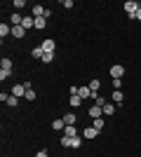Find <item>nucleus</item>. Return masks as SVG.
Segmentation results:
<instances>
[{
	"instance_id": "obj_1",
	"label": "nucleus",
	"mask_w": 141,
	"mask_h": 157,
	"mask_svg": "<svg viewBox=\"0 0 141 157\" xmlns=\"http://www.w3.org/2000/svg\"><path fill=\"white\" fill-rule=\"evenodd\" d=\"M122 7H125V12L129 14V19H136V12L141 10V5L136 2V0H127V2H125Z\"/></svg>"
},
{
	"instance_id": "obj_2",
	"label": "nucleus",
	"mask_w": 141,
	"mask_h": 157,
	"mask_svg": "<svg viewBox=\"0 0 141 157\" xmlns=\"http://www.w3.org/2000/svg\"><path fill=\"white\" fill-rule=\"evenodd\" d=\"M111 78L113 80H122V75H125V66H120V63H115V66H111Z\"/></svg>"
},
{
	"instance_id": "obj_3",
	"label": "nucleus",
	"mask_w": 141,
	"mask_h": 157,
	"mask_svg": "<svg viewBox=\"0 0 141 157\" xmlns=\"http://www.w3.org/2000/svg\"><path fill=\"white\" fill-rule=\"evenodd\" d=\"M0 101H5V103L10 105V108H14V105H19V98L14 96V94H5V92H2V94H0Z\"/></svg>"
},
{
	"instance_id": "obj_4",
	"label": "nucleus",
	"mask_w": 141,
	"mask_h": 157,
	"mask_svg": "<svg viewBox=\"0 0 141 157\" xmlns=\"http://www.w3.org/2000/svg\"><path fill=\"white\" fill-rule=\"evenodd\" d=\"M78 96L85 101V98H94V92L89 89V85H82V87H78Z\"/></svg>"
},
{
	"instance_id": "obj_5",
	"label": "nucleus",
	"mask_w": 141,
	"mask_h": 157,
	"mask_svg": "<svg viewBox=\"0 0 141 157\" xmlns=\"http://www.w3.org/2000/svg\"><path fill=\"white\" fill-rule=\"evenodd\" d=\"M26 92H28V87L24 85V82H19V85H14V87H12V94H14V96H17V98L26 96Z\"/></svg>"
},
{
	"instance_id": "obj_6",
	"label": "nucleus",
	"mask_w": 141,
	"mask_h": 157,
	"mask_svg": "<svg viewBox=\"0 0 141 157\" xmlns=\"http://www.w3.org/2000/svg\"><path fill=\"white\" fill-rule=\"evenodd\" d=\"M42 49H45V52H49V54H54V49H57V42H54L52 38H47V40H42Z\"/></svg>"
},
{
	"instance_id": "obj_7",
	"label": "nucleus",
	"mask_w": 141,
	"mask_h": 157,
	"mask_svg": "<svg viewBox=\"0 0 141 157\" xmlns=\"http://www.w3.org/2000/svg\"><path fill=\"white\" fill-rule=\"evenodd\" d=\"M111 101H113V103L118 105V108H120V105H122V101H125V96H122V92H120V89H113V94H111Z\"/></svg>"
},
{
	"instance_id": "obj_8",
	"label": "nucleus",
	"mask_w": 141,
	"mask_h": 157,
	"mask_svg": "<svg viewBox=\"0 0 141 157\" xmlns=\"http://www.w3.org/2000/svg\"><path fill=\"white\" fill-rule=\"evenodd\" d=\"M12 38H17V40L26 38V28L24 26H12Z\"/></svg>"
},
{
	"instance_id": "obj_9",
	"label": "nucleus",
	"mask_w": 141,
	"mask_h": 157,
	"mask_svg": "<svg viewBox=\"0 0 141 157\" xmlns=\"http://www.w3.org/2000/svg\"><path fill=\"white\" fill-rule=\"evenodd\" d=\"M68 103H71V108H80V105H82V98L78 96V94H71V98H68Z\"/></svg>"
},
{
	"instance_id": "obj_10",
	"label": "nucleus",
	"mask_w": 141,
	"mask_h": 157,
	"mask_svg": "<svg viewBox=\"0 0 141 157\" xmlns=\"http://www.w3.org/2000/svg\"><path fill=\"white\" fill-rule=\"evenodd\" d=\"M10 24H12V26H21V24H24V17H21L19 12H14L12 17H10Z\"/></svg>"
},
{
	"instance_id": "obj_11",
	"label": "nucleus",
	"mask_w": 141,
	"mask_h": 157,
	"mask_svg": "<svg viewBox=\"0 0 141 157\" xmlns=\"http://www.w3.org/2000/svg\"><path fill=\"white\" fill-rule=\"evenodd\" d=\"M45 10H47V7H42V5H35L33 10H31V17H35V19H38V17H45Z\"/></svg>"
},
{
	"instance_id": "obj_12",
	"label": "nucleus",
	"mask_w": 141,
	"mask_h": 157,
	"mask_svg": "<svg viewBox=\"0 0 141 157\" xmlns=\"http://www.w3.org/2000/svg\"><path fill=\"white\" fill-rule=\"evenodd\" d=\"M101 115H104V110H101V105H92V108H89V117H92V120L101 117Z\"/></svg>"
},
{
	"instance_id": "obj_13",
	"label": "nucleus",
	"mask_w": 141,
	"mask_h": 157,
	"mask_svg": "<svg viewBox=\"0 0 141 157\" xmlns=\"http://www.w3.org/2000/svg\"><path fill=\"white\" fill-rule=\"evenodd\" d=\"M7 35H12V26H7V24H0V38L5 40Z\"/></svg>"
},
{
	"instance_id": "obj_14",
	"label": "nucleus",
	"mask_w": 141,
	"mask_h": 157,
	"mask_svg": "<svg viewBox=\"0 0 141 157\" xmlns=\"http://www.w3.org/2000/svg\"><path fill=\"white\" fill-rule=\"evenodd\" d=\"M64 122H66V127H73L75 122H78V117H75L73 113H66V115H64Z\"/></svg>"
},
{
	"instance_id": "obj_15",
	"label": "nucleus",
	"mask_w": 141,
	"mask_h": 157,
	"mask_svg": "<svg viewBox=\"0 0 141 157\" xmlns=\"http://www.w3.org/2000/svg\"><path fill=\"white\" fill-rule=\"evenodd\" d=\"M82 136H85V138H96V136H99V131L94 129V127H87V129L82 131Z\"/></svg>"
},
{
	"instance_id": "obj_16",
	"label": "nucleus",
	"mask_w": 141,
	"mask_h": 157,
	"mask_svg": "<svg viewBox=\"0 0 141 157\" xmlns=\"http://www.w3.org/2000/svg\"><path fill=\"white\" fill-rule=\"evenodd\" d=\"M21 26L26 28V31L28 28H35V17H24V24H21Z\"/></svg>"
},
{
	"instance_id": "obj_17",
	"label": "nucleus",
	"mask_w": 141,
	"mask_h": 157,
	"mask_svg": "<svg viewBox=\"0 0 141 157\" xmlns=\"http://www.w3.org/2000/svg\"><path fill=\"white\" fill-rule=\"evenodd\" d=\"M31 56H33V59H42V56H45V49H42V47H33V49H31Z\"/></svg>"
},
{
	"instance_id": "obj_18",
	"label": "nucleus",
	"mask_w": 141,
	"mask_h": 157,
	"mask_svg": "<svg viewBox=\"0 0 141 157\" xmlns=\"http://www.w3.org/2000/svg\"><path fill=\"white\" fill-rule=\"evenodd\" d=\"M0 66H2L0 71H7V73H12V59H7V56H5V59L0 61Z\"/></svg>"
},
{
	"instance_id": "obj_19",
	"label": "nucleus",
	"mask_w": 141,
	"mask_h": 157,
	"mask_svg": "<svg viewBox=\"0 0 141 157\" xmlns=\"http://www.w3.org/2000/svg\"><path fill=\"white\" fill-rule=\"evenodd\" d=\"M52 129H54V131L66 129V122H64V117H61V120H54V122H52Z\"/></svg>"
},
{
	"instance_id": "obj_20",
	"label": "nucleus",
	"mask_w": 141,
	"mask_h": 157,
	"mask_svg": "<svg viewBox=\"0 0 141 157\" xmlns=\"http://www.w3.org/2000/svg\"><path fill=\"white\" fill-rule=\"evenodd\" d=\"M101 110H104V115H113V113H115V103H104V105H101Z\"/></svg>"
},
{
	"instance_id": "obj_21",
	"label": "nucleus",
	"mask_w": 141,
	"mask_h": 157,
	"mask_svg": "<svg viewBox=\"0 0 141 157\" xmlns=\"http://www.w3.org/2000/svg\"><path fill=\"white\" fill-rule=\"evenodd\" d=\"M64 136H68V138H75V136H78V129H75V124H73V127H66V129H64Z\"/></svg>"
},
{
	"instance_id": "obj_22",
	"label": "nucleus",
	"mask_w": 141,
	"mask_h": 157,
	"mask_svg": "<svg viewBox=\"0 0 141 157\" xmlns=\"http://www.w3.org/2000/svg\"><path fill=\"white\" fill-rule=\"evenodd\" d=\"M35 28H38V31L47 28V19H45V17H38V19H35Z\"/></svg>"
},
{
	"instance_id": "obj_23",
	"label": "nucleus",
	"mask_w": 141,
	"mask_h": 157,
	"mask_svg": "<svg viewBox=\"0 0 141 157\" xmlns=\"http://www.w3.org/2000/svg\"><path fill=\"white\" fill-rule=\"evenodd\" d=\"M92 127H94L96 131H101V129H104V117H96V120H92Z\"/></svg>"
},
{
	"instance_id": "obj_24",
	"label": "nucleus",
	"mask_w": 141,
	"mask_h": 157,
	"mask_svg": "<svg viewBox=\"0 0 141 157\" xmlns=\"http://www.w3.org/2000/svg\"><path fill=\"white\" fill-rule=\"evenodd\" d=\"M99 87H101V82H99V80H92V82H89V89L94 92V96L99 94Z\"/></svg>"
},
{
	"instance_id": "obj_25",
	"label": "nucleus",
	"mask_w": 141,
	"mask_h": 157,
	"mask_svg": "<svg viewBox=\"0 0 141 157\" xmlns=\"http://www.w3.org/2000/svg\"><path fill=\"white\" fill-rule=\"evenodd\" d=\"M82 145V138L80 136H75V138H71V148H75V150H78V148H80Z\"/></svg>"
},
{
	"instance_id": "obj_26",
	"label": "nucleus",
	"mask_w": 141,
	"mask_h": 157,
	"mask_svg": "<svg viewBox=\"0 0 141 157\" xmlns=\"http://www.w3.org/2000/svg\"><path fill=\"white\" fill-rule=\"evenodd\" d=\"M42 63H52V61H54V54H49V52H45V56H42Z\"/></svg>"
},
{
	"instance_id": "obj_27",
	"label": "nucleus",
	"mask_w": 141,
	"mask_h": 157,
	"mask_svg": "<svg viewBox=\"0 0 141 157\" xmlns=\"http://www.w3.org/2000/svg\"><path fill=\"white\" fill-rule=\"evenodd\" d=\"M61 148H71V138L68 136H61Z\"/></svg>"
},
{
	"instance_id": "obj_28",
	"label": "nucleus",
	"mask_w": 141,
	"mask_h": 157,
	"mask_svg": "<svg viewBox=\"0 0 141 157\" xmlns=\"http://www.w3.org/2000/svg\"><path fill=\"white\" fill-rule=\"evenodd\" d=\"M24 98H26V101H35V92H33V89H28V92H26V96H24Z\"/></svg>"
},
{
	"instance_id": "obj_29",
	"label": "nucleus",
	"mask_w": 141,
	"mask_h": 157,
	"mask_svg": "<svg viewBox=\"0 0 141 157\" xmlns=\"http://www.w3.org/2000/svg\"><path fill=\"white\" fill-rule=\"evenodd\" d=\"M14 7H17V10H24V7H26V2H24V0H14Z\"/></svg>"
},
{
	"instance_id": "obj_30",
	"label": "nucleus",
	"mask_w": 141,
	"mask_h": 157,
	"mask_svg": "<svg viewBox=\"0 0 141 157\" xmlns=\"http://www.w3.org/2000/svg\"><path fill=\"white\" fill-rule=\"evenodd\" d=\"M61 5L66 7V10H71V7H73V0H64V2H61Z\"/></svg>"
},
{
	"instance_id": "obj_31",
	"label": "nucleus",
	"mask_w": 141,
	"mask_h": 157,
	"mask_svg": "<svg viewBox=\"0 0 141 157\" xmlns=\"http://www.w3.org/2000/svg\"><path fill=\"white\" fill-rule=\"evenodd\" d=\"M122 87V80H113V89H120Z\"/></svg>"
},
{
	"instance_id": "obj_32",
	"label": "nucleus",
	"mask_w": 141,
	"mask_h": 157,
	"mask_svg": "<svg viewBox=\"0 0 141 157\" xmlns=\"http://www.w3.org/2000/svg\"><path fill=\"white\" fill-rule=\"evenodd\" d=\"M35 157H49V155H47V150H38V152H35Z\"/></svg>"
},
{
	"instance_id": "obj_33",
	"label": "nucleus",
	"mask_w": 141,
	"mask_h": 157,
	"mask_svg": "<svg viewBox=\"0 0 141 157\" xmlns=\"http://www.w3.org/2000/svg\"><path fill=\"white\" fill-rule=\"evenodd\" d=\"M136 19H139V21H141V10H139V12H136Z\"/></svg>"
}]
</instances>
